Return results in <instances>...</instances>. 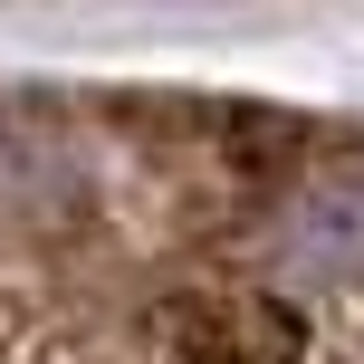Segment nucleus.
Here are the masks:
<instances>
[{"label": "nucleus", "instance_id": "obj_1", "mask_svg": "<svg viewBox=\"0 0 364 364\" xmlns=\"http://www.w3.org/2000/svg\"><path fill=\"white\" fill-rule=\"evenodd\" d=\"M250 278L259 288H355L364 278V164L288 182L250 220Z\"/></svg>", "mask_w": 364, "mask_h": 364}]
</instances>
